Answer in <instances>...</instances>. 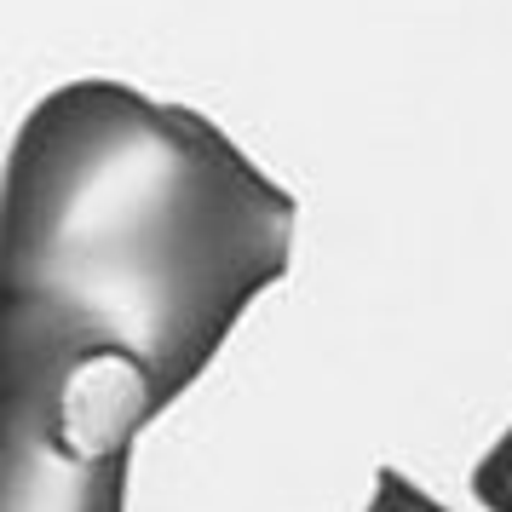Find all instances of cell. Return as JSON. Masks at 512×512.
<instances>
[{"instance_id": "cell-4", "label": "cell", "mask_w": 512, "mask_h": 512, "mask_svg": "<svg viewBox=\"0 0 512 512\" xmlns=\"http://www.w3.org/2000/svg\"><path fill=\"white\" fill-rule=\"evenodd\" d=\"M363 512H449V507L432 501V495H426L415 478H403L397 466H380V472H374V495H369Z\"/></svg>"}, {"instance_id": "cell-3", "label": "cell", "mask_w": 512, "mask_h": 512, "mask_svg": "<svg viewBox=\"0 0 512 512\" xmlns=\"http://www.w3.org/2000/svg\"><path fill=\"white\" fill-rule=\"evenodd\" d=\"M472 495L484 512H512V426L484 449V461L472 466Z\"/></svg>"}, {"instance_id": "cell-1", "label": "cell", "mask_w": 512, "mask_h": 512, "mask_svg": "<svg viewBox=\"0 0 512 512\" xmlns=\"http://www.w3.org/2000/svg\"><path fill=\"white\" fill-rule=\"evenodd\" d=\"M300 208L202 110L52 87L6 144L0 420L121 461L294 259Z\"/></svg>"}, {"instance_id": "cell-2", "label": "cell", "mask_w": 512, "mask_h": 512, "mask_svg": "<svg viewBox=\"0 0 512 512\" xmlns=\"http://www.w3.org/2000/svg\"><path fill=\"white\" fill-rule=\"evenodd\" d=\"M127 461H81L0 420V512H127Z\"/></svg>"}]
</instances>
